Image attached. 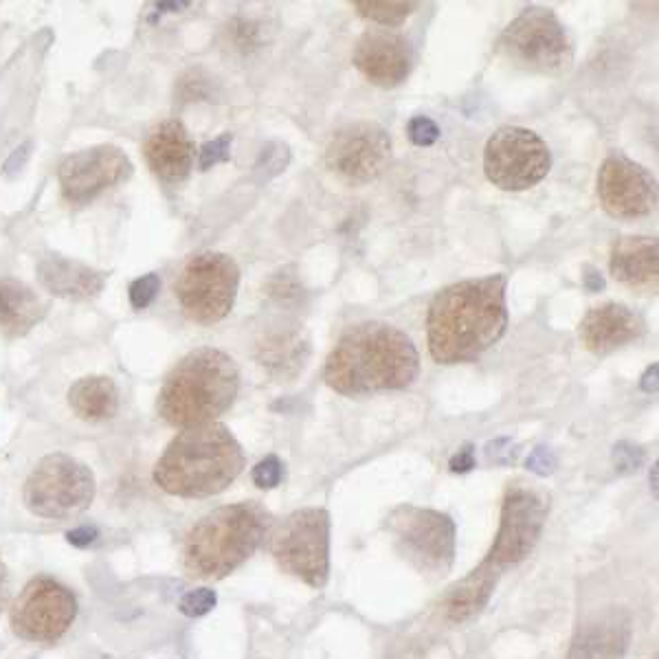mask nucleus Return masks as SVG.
I'll return each mask as SVG.
<instances>
[{
	"label": "nucleus",
	"mask_w": 659,
	"mask_h": 659,
	"mask_svg": "<svg viewBox=\"0 0 659 659\" xmlns=\"http://www.w3.org/2000/svg\"><path fill=\"white\" fill-rule=\"evenodd\" d=\"M508 328L506 277L464 279L433 297L427 341L435 363H473L504 337Z\"/></svg>",
	"instance_id": "obj_1"
},
{
	"label": "nucleus",
	"mask_w": 659,
	"mask_h": 659,
	"mask_svg": "<svg viewBox=\"0 0 659 659\" xmlns=\"http://www.w3.org/2000/svg\"><path fill=\"white\" fill-rule=\"evenodd\" d=\"M420 374V356L405 332L383 321L356 323L334 345L323 378L341 396L405 389Z\"/></svg>",
	"instance_id": "obj_2"
},
{
	"label": "nucleus",
	"mask_w": 659,
	"mask_h": 659,
	"mask_svg": "<svg viewBox=\"0 0 659 659\" xmlns=\"http://www.w3.org/2000/svg\"><path fill=\"white\" fill-rule=\"evenodd\" d=\"M244 468L240 442L225 424L189 427L167 446L154 466V482L176 497H214Z\"/></svg>",
	"instance_id": "obj_3"
},
{
	"label": "nucleus",
	"mask_w": 659,
	"mask_h": 659,
	"mask_svg": "<svg viewBox=\"0 0 659 659\" xmlns=\"http://www.w3.org/2000/svg\"><path fill=\"white\" fill-rule=\"evenodd\" d=\"M240 389V374L229 354L200 348L178 363L156 400L161 418L172 427H200L225 413Z\"/></svg>",
	"instance_id": "obj_4"
},
{
	"label": "nucleus",
	"mask_w": 659,
	"mask_h": 659,
	"mask_svg": "<svg viewBox=\"0 0 659 659\" xmlns=\"http://www.w3.org/2000/svg\"><path fill=\"white\" fill-rule=\"evenodd\" d=\"M273 526L268 510L255 501L222 506L189 530L183 563L187 574L200 580H220L238 569L258 550Z\"/></svg>",
	"instance_id": "obj_5"
},
{
	"label": "nucleus",
	"mask_w": 659,
	"mask_h": 659,
	"mask_svg": "<svg viewBox=\"0 0 659 659\" xmlns=\"http://www.w3.org/2000/svg\"><path fill=\"white\" fill-rule=\"evenodd\" d=\"M497 53L515 69L539 75H563L574 62L572 38L547 7L523 9L501 33Z\"/></svg>",
	"instance_id": "obj_6"
},
{
	"label": "nucleus",
	"mask_w": 659,
	"mask_h": 659,
	"mask_svg": "<svg viewBox=\"0 0 659 659\" xmlns=\"http://www.w3.org/2000/svg\"><path fill=\"white\" fill-rule=\"evenodd\" d=\"M271 554L286 574L321 589L330 574V515L304 508L288 515L271 534Z\"/></svg>",
	"instance_id": "obj_7"
},
{
	"label": "nucleus",
	"mask_w": 659,
	"mask_h": 659,
	"mask_svg": "<svg viewBox=\"0 0 659 659\" xmlns=\"http://www.w3.org/2000/svg\"><path fill=\"white\" fill-rule=\"evenodd\" d=\"M240 286V268L227 253L205 251L189 260L174 293L187 319L200 326H214L225 319L236 304Z\"/></svg>",
	"instance_id": "obj_8"
},
{
	"label": "nucleus",
	"mask_w": 659,
	"mask_h": 659,
	"mask_svg": "<svg viewBox=\"0 0 659 659\" xmlns=\"http://www.w3.org/2000/svg\"><path fill=\"white\" fill-rule=\"evenodd\" d=\"M95 477L91 468L64 453L47 455L25 484V504L33 515L64 521L93 504Z\"/></svg>",
	"instance_id": "obj_9"
},
{
	"label": "nucleus",
	"mask_w": 659,
	"mask_h": 659,
	"mask_svg": "<svg viewBox=\"0 0 659 659\" xmlns=\"http://www.w3.org/2000/svg\"><path fill=\"white\" fill-rule=\"evenodd\" d=\"M387 530L392 532L400 554L422 574L442 578L455 561V523L449 515L429 508L398 506L389 512Z\"/></svg>",
	"instance_id": "obj_10"
},
{
	"label": "nucleus",
	"mask_w": 659,
	"mask_h": 659,
	"mask_svg": "<svg viewBox=\"0 0 659 659\" xmlns=\"http://www.w3.org/2000/svg\"><path fill=\"white\" fill-rule=\"evenodd\" d=\"M550 167V148L528 128H499L486 143L484 170L488 181L506 192L534 187L543 181Z\"/></svg>",
	"instance_id": "obj_11"
},
{
	"label": "nucleus",
	"mask_w": 659,
	"mask_h": 659,
	"mask_svg": "<svg viewBox=\"0 0 659 659\" xmlns=\"http://www.w3.org/2000/svg\"><path fill=\"white\" fill-rule=\"evenodd\" d=\"M392 161V139L383 126L354 121L332 134L326 148L328 170L348 185H367Z\"/></svg>",
	"instance_id": "obj_12"
},
{
	"label": "nucleus",
	"mask_w": 659,
	"mask_h": 659,
	"mask_svg": "<svg viewBox=\"0 0 659 659\" xmlns=\"http://www.w3.org/2000/svg\"><path fill=\"white\" fill-rule=\"evenodd\" d=\"M77 616V600L58 580L40 576L11 607V629L29 642H58Z\"/></svg>",
	"instance_id": "obj_13"
},
{
	"label": "nucleus",
	"mask_w": 659,
	"mask_h": 659,
	"mask_svg": "<svg viewBox=\"0 0 659 659\" xmlns=\"http://www.w3.org/2000/svg\"><path fill=\"white\" fill-rule=\"evenodd\" d=\"M545 517L547 501L539 490L521 482L510 486L504 504H501L499 532L493 550L488 554V561L499 569L521 563L539 543Z\"/></svg>",
	"instance_id": "obj_14"
},
{
	"label": "nucleus",
	"mask_w": 659,
	"mask_h": 659,
	"mask_svg": "<svg viewBox=\"0 0 659 659\" xmlns=\"http://www.w3.org/2000/svg\"><path fill=\"white\" fill-rule=\"evenodd\" d=\"M598 196L605 211L620 220L649 216L657 205V185L651 172L624 156H609L598 174Z\"/></svg>",
	"instance_id": "obj_15"
},
{
	"label": "nucleus",
	"mask_w": 659,
	"mask_h": 659,
	"mask_svg": "<svg viewBox=\"0 0 659 659\" xmlns=\"http://www.w3.org/2000/svg\"><path fill=\"white\" fill-rule=\"evenodd\" d=\"M130 174L132 163L124 152L115 145H97L66 156L60 165V185L71 203H88Z\"/></svg>",
	"instance_id": "obj_16"
},
{
	"label": "nucleus",
	"mask_w": 659,
	"mask_h": 659,
	"mask_svg": "<svg viewBox=\"0 0 659 659\" xmlns=\"http://www.w3.org/2000/svg\"><path fill=\"white\" fill-rule=\"evenodd\" d=\"M354 66L370 84L396 88L413 69V49L402 33L372 27L356 40Z\"/></svg>",
	"instance_id": "obj_17"
},
{
	"label": "nucleus",
	"mask_w": 659,
	"mask_h": 659,
	"mask_svg": "<svg viewBox=\"0 0 659 659\" xmlns=\"http://www.w3.org/2000/svg\"><path fill=\"white\" fill-rule=\"evenodd\" d=\"M644 321L631 308L609 301L591 308L580 321L578 337L591 354H611L640 339Z\"/></svg>",
	"instance_id": "obj_18"
},
{
	"label": "nucleus",
	"mask_w": 659,
	"mask_h": 659,
	"mask_svg": "<svg viewBox=\"0 0 659 659\" xmlns=\"http://www.w3.org/2000/svg\"><path fill=\"white\" fill-rule=\"evenodd\" d=\"M631 638L629 613L624 609H607L578 629L565 659H622L629 651Z\"/></svg>",
	"instance_id": "obj_19"
},
{
	"label": "nucleus",
	"mask_w": 659,
	"mask_h": 659,
	"mask_svg": "<svg viewBox=\"0 0 659 659\" xmlns=\"http://www.w3.org/2000/svg\"><path fill=\"white\" fill-rule=\"evenodd\" d=\"M150 170L165 183H181L194 167V141L181 121L156 126L143 145Z\"/></svg>",
	"instance_id": "obj_20"
},
{
	"label": "nucleus",
	"mask_w": 659,
	"mask_h": 659,
	"mask_svg": "<svg viewBox=\"0 0 659 659\" xmlns=\"http://www.w3.org/2000/svg\"><path fill=\"white\" fill-rule=\"evenodd\" d=\"M611 275L622 286L633 290H655L659 279L657 240L646 236H627L611 251Z\"/></svg>",
	"instance_id": "obj_21"
},
{
	"label": "nucleus",
	"mask_w": 659,
	"mask_h": 659,
	"mask_svg": "<svg viewBox=\"0 0 659 659\" xmlns=\"http://www.w3.org/2000/svg\"><path fill=\"white\" fill-rule=\"evenodd\" d=\"M38 277L40 284L49 290V293L58 295L62 299L73 301H86L102 293L106 277L93 271L80 262L66 260L62 255H47L38 264Z\"/></svg>",
	"instance_id": "obj_22"
},
{
	"label": "nucleus",
	"mask_w": 659,
	"mask_h": 659,
	"mask_svg": "<svg viewBox=\"0 0 659 659\" xmlns=\"http://www.w3.org/2000/svg\"><path fill=\"white\" fill-rule=\"evenodd\" d=\"M308 339L297 326L275 328L266 332L258 343V361L268 372L279 378H293L304 370L308 359Z\"/></svg>",
	"instance_id": "obj_23"
},
{
	"label": "nucleus",
	"mask_w": 659,
	"mask_h": 659,
	"mask_svg": "<svg viewBox=\"0 0 659 659\" xmlns=\"http://www.w3.org/2000/svg\"><path fill=\"white\" fill-rule=\"evenodd\" d=\"M47 306L25 284L16 279H0V330L7 337H25L42 321Z\"/></svg>",
	"instance_id": "obj_24"
},
{
	"label": "nucleus",
	"mask_w": 659,
	"mask_h": 659,
	"mask_svg": "<svg viewBox=\"0 0 659 659\" xmlns=\"http://www.w3.org/2000/svg\"><path fill=\"white\" fill-rule=\"evenodd\" d=\"M497 578L499 567L486 558L475 572L468 574L460 585L453 587L449 600H446V618H449V622L462 624L475 618L488 605L490 596H493Z\"/></svg>",
	"instance_id": "obj_25"
},
{
	"label": "nucleus",
	"mask_w": 659,
	"mask_h": 659,
	"mask_svg": "<svg viewBox=\"0 0 659 659\" xmlns=\"http://www.w3.org/2000/svg\"><path fill=\"white\" fill-rule=\"evenodd\" d=\"M69 405L82 420H108L119 407L117 387L108 376L82 378L71 387Z\"/></svg>",
	"instance_id": "obj_26"
},
{
	"label": "nucleus",
	"mask_w": 659,
	"mask_h": 659,
	"mask_svg": "<svg viewBox=\"0 0 659 659\" xmlns=\"http://www.w3.org/2000/svg\"><path fill=\"white\" fill-rule=\"evenodd\" d=\"M352 7L359 11L365 20H372L376 25L385 29L400 27L413 11H416L418 3H405V0H354Z\"/></svg>",
	"instance_id": "obj_27"
},
{
	"label": "nucleus",
	"mask_w": 659,
	"mask_h": 659,
	"mask_svg": "<svg viewBox=\"0 0 659 659\" xmlns=\"http://www.w3.org/2000/svg\"><path fill=\"white\" fill-rule=\"evenodd\" d=\"M159 290H161V279L156 273H148L139 279H134V282L130 284L132 308H137V310L148 308L156 299V295H159Z\"/></svg>",
	"instance_id": "obj_28"
},
{
	"label": "nucleus",
	"mask_w": 659,
	"mask_h": 659,
	"mask_svg": "<svg viewBox=\"0 0 659 659\" xmlns=\"http://www.w3.org/2000/svg\"><path fill=\"white\" fill-rule=\"evenodd\" d=\"M216 602H218V598H216L214 589L200 587L196 591H189V594L181 600V611L189 618H200L214 609Z\"/></svg>",
	"instance_id": "obj_29"
},
{
	"label": "nucleus",
	"mask_w": 659,
	"mask_h": 659,
	"mask_svg": "<svg viewBox=\"0 0 659 659\" xmlns=\"http://www.w3.org/2000/svg\"><path fill=\"white\" fill-rule=\"evenodd\" d=\"M231 141H233V134L225 132V134H220L218 139L205 143L203 150H200V170H211L214 165L229 161Z\"/></svg>",
	"instance_id": "obj_30"
},
{
	"label": "nucleus",
	"mask_w": 659,
	"mask_h": 659,
	"mask_svg": "<svg viewBox=\"0 0 659 659\" xmlns=\"http://www.w3.org/2000/svg\"><path fill=\"white\" fill-rule=\"evenodd\" d=\"M407 134L413 145H420V148H429L435 141L440 139V128L435 124L433 119L418 115L409 121L407 126Z\"/></svg>",
	"instance_id": "obj_31"
},
{
	"label": "nucleus",
	"mask_w": 659,
	"mask_h": 659,
	"mask_svg": "<svg viewBox=\"0 0 659 659\" xmlns=\"http://www.w3.org/2000/svg\"><path fill=\"white\" fill-rule=\"evenodd\" d=\"M284 477V464L275 455H268L253 468V482L260 488H275Z\"/></svg>",
	"instance_id": "obj_32"
},
{
	"label": "nucleus",
	"mask_w": 659,
	"mask_h": 659,
	"mask_svg": "<svg viewBox=\"0 0 659 659\" xmlns=\"http://www.w3.org/2000/svg\"><path fill=\"white\" fill-rule=\"evenodd\" d=\"M642 460L644 453L642 449H638V446H633L629 442H620L613 446V466H616V471L622 475L638 471Z\"/></svg>",
	"instance_id": "obj_33"
},
{
	"label": "nucleus",
	"mask_w": 659,
	"mask_h": 659,
	"mask_svg": "<svg viewBox=\"0 0 659 659\" xmlns=\"http://www.w3.org/2000/svg\"><path fill=\"white\" fill-rule=\"evenodd\" d=\"M268 293H271V297L279 301V304H293V301H297L301 295V286L297 284L295 277H290L286 273H277L271 279V284H268Z\"/></svg>",
	"instance_id": "obj_34"
},
{
	"label": "nucleus",
	"mask_w": 659,
	"mask_h": 659,
	"mask_svg": "<svg viewBox=\"0 0 659 659\" xmlns=\"http://www.w3.org/2000/svg\"><path fill=\"white\" fill-rule=\"evenodd\" d=\"M290 161V152L284 143H271L266 145V150L262 152V163L258 167L266 170V178H271L279 172L286 170V165Z\"/></svg>",
	"instance_id": "obj_35"
},
{
	"label": "nucleus",
	"mask_w": 659,
	"mask_h": 659,
	"mask_svg": "<svg viewBox=\"0 0 659 659\" xmlns=\"http://www.w3.org/2000/svg\"><path fill=\"white\" fill-rule=\"evenodd\" d=\"M526 466L536 475H552L556 471V455L547 449V446H536V449L530 453Z\"/></svg>",
	"instance_id": "obj_36"
},
{
	"label": "nucleus",
	"mask_w": 659,
	"mask_h": 659,
	"mask_svg": "<svg viewBox=\"0 0 659 659\" xmlns=\"http://www.w3.org/2000/svg\"><path fill=\"white\" fill-rule=\"evenodd\" d=\"M231 29H233V42H236V47H240L242 51H247L258 44V27L251 25V22L238 20Z\"/></svg>",
	"instance_id": "obj_37"
},
{
	"label": "nucleus",
	"mask_w": 659,
	"mask_h": 659,
	"mask_svg": "<svg viewBox=\"0 0 659 659\" xmlns=\"http://www.w3.org/2000/svg\"><path fill=\"white\" fill-rule=\"evenodd\" d=\"M31 148H33V143L27 141V143H22L20 148L14 150V154H11L7 159V163H5V170H3L5 176H16L22 170V167L27 165L29 156H31Z\"/></svg>",
	"instance_id": "obj_38"
},
{
	"label": "nucleus",
	"mask_w": 659,
	"mask_h": 659,
	"mask_svg": "<svg viewBox=\"0 0 659 659\" xmlns=\"http://www.w3.org/2000/svg\"><path fill=\"white\" fill-rule=\"evenodd\" d=\"M475 468V449L471 444H464L460 451L451 457V471L453 473H468Z\"/></svg>",
	"instance_id": "obj_39"
},
{
	"label": "nucleus",
	"mask_w": 659,
	"mask_h": 659,
	"mask_svg": "<svg viewBox=\"0 0 659 659\" xmlns=\"http://www.w3.org/2000/svg\"><path fill=\"white\" fill-rule=\"evenodd\" d=\"M66 539H69V543L75 547H86L97 539V530L95 528H77L66 534Z\"/></svg>",
	"instance_id": "obj_40"
},
{
	"label": "nucleus",
	"mask_w": 659,
	"mask_h": 659,
	"mask_svg": "<svg viewBox=\"0 0 659 659\" xmlns=\"http://www.w3.org/2000/svg\"><path fill=\"white\" fill-rule=\"evenodd\" d=\"M583 279H585V288L589 290V293H600V290H605V277H602L596 268L585 266Z\"/></svg>",
	"instance_id": "obj_41"
},
{
	"label": "nucleus",
	"mask_w": 659,
	"mask_h": 659,
	"mask_svg": "<svg viewBox=\"0 0 659 659\" xmlns=\"http://www.w3.org/2000/svg\"><path fill=\"white\" fill-rule=\"evenodd\" d=\"M9 596H11V580H9L7 565L3 563V558H0V611L7 607Z\"/></svg>",
	"instance_id": "obj_42"
},
{
	"label": "nucleus",
	"mask_w": 659,
	"mask_h": 659,
	"mask_svg": "<svg viewBox=\"0 0 659 659\" xmlns=\"http://www.w3.org/2000/svg\"><path fill=\"white\" fill-rule=\"evenodd\" d=\"M642 389H644V392H651V394L657 392V365H651L649 370H646V374L642 378Z\"/></svg>",
	"instance_id": "obj_43"
}]
</instances>
